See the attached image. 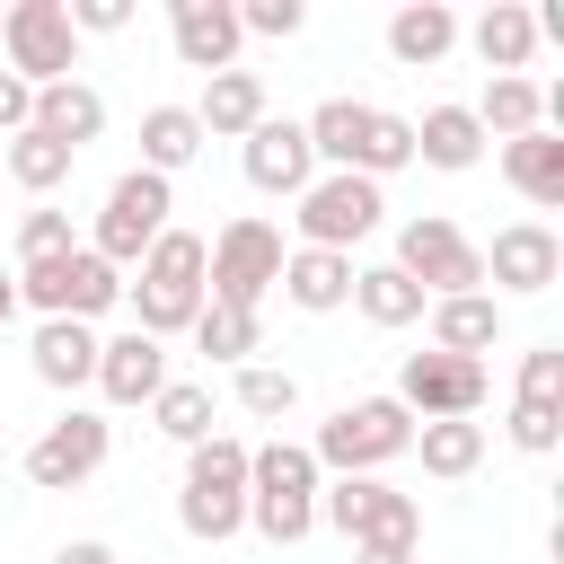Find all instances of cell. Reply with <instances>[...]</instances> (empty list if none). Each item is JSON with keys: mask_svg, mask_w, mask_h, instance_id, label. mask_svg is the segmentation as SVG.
<instances>
[{"mask_svg": "<svg viewBox=\"0 0 564 564\" xmlns=\"http://www.w3.org/2000/svg\"><path fill=\"white\" fill-rule=\"evenodd\" d=\"M238 405H247L256 423H282V414H300V379L273 370V361H247V370H238Z\"/></svg>", "mask_w": 564, "mask_h": 564, "instance_id": "34", "label": "cell"}, {"mask_svg": "<svg viewBox=\"0 0 564 564\" xmlns=\"http://www.w3.org/2000/svg\"><path fill=\"white\" fill-rule=\"evenodd\" d=\"M397 167H414V115H370V150H361V176L379 185V176H397Z\"/></svg>", "mask_w": 564, "mask_h": 564, "instance_id": "35", "label": "cell"}, {"mask_svg": "<svg viewBox=\"0 0 564 564\" xmlns=\"http://www.w3.org/2000/svg\"><path fill=\"white\" fill-rule=\"evenodd\" d=\"M520 397L564 405V344H529V352H520Z\"/></svg>", "mask_w": 564, "mask_h": 564, "instance_id": "39", "label": "cell"}, {"mask_svg": "<svg viewBox=\"0 0 564 564\" xmlns=\"http://www.w3.org/2000/svg\"><path fill=\"white\" fill-rule=\"evenodd\" d=\"M97 326H79V317H44L35 326V344H26V361H35V379L44 388H88L97 379Z\"/></svg>", "mask_w": 564, "mask_h": 564, "instance_id": "22", "label": "cell"}, {"mask_svg": "<svg viewBox=\"0 0 564 564\" xmlns=\"http://www.w3.org/2000/svg\"><path fill=\"white\" fill-rule=\"evenodd\" d=\"M185 335H194V352L220 361V370H247V361L264 352V317H256V308H212V300H203V317H194Z\"/></svg>", "mask_w": 564, "mask_h": 564, "instance_id": "28", "label": "cell"}, {"mask_svg": "<svg viewBox=\"0 0 564 564\" xmlns=\"http://www.w3.org/2000/svg\"><path fill=\"white\" fill-rule=\"evenodd\" d=\"M352 308H361L370 326H388V335H397V326H414L432 300H423V291H414L397 264H352Z\"/></svg>", "mask_w": 564, "mask_h": 564, "instance_id": "30", "label": "cell"}, {"mask_svg": "<svg viewBox=\"0 0 564 564\" xmlns=\"http://www.w3.org/2000/svg\"><path fill=\"white\" fill-rule=\"evenodd\" d=\"M26 123H35V88H26L18 70H0V141H9V132H26Z\"/></svg>", "mask_w": 564, "mask_h": 564, "instance_id": "41", "label": "cell"}, {"mask_svg": "<svg viewBox=\"0 0 564 564\" xmlns=\"http://www.w3.org/2000/svg\"><path fill=\"white\" fill-rule=\"evenodd\" d=\"M238 159H247V185H256V194H291V203H300V194L317 185L308 132H300L291 115H264V123L247 132V150H238Z\"/></svg>", "mask_w": 564, "mask_h": 564, "instance_id": "16", "label": "cell"}, {"mask_svg": "<svg viewBox=\"0 0 564 564\" xmlns=\"http://www.w3.org/2000/svg\"><path fill=\"white\" fill-rule=\"evenodd\" d=\"M106 449H115V423L70 405L62 423H44V432L26 441V485H35V494H79V485L106 467Z\"/></svg>", "mask_w": 564, "mask_h": 564, "instance_id": "13", "label": "cell"}, {"mask_svg": "<svg viewBox=\"0 0 564 564\" xmlns=\"http://www.w3.org/2000/svg\"><path fill=\"white\" fill-rule=\"evenodd\" d=\"M317 458H308V441H264V449H247V529L264 538V546H300L308 529H317Z\"/></svg>", "mask_w": 564, "mask_h": 564, "instance_id": "1", "label": "cell"}, {"mask_svg": "<svg viewBox=\"0 0 564 564\" xmlns=\"http://www.w3.org/2000/svg\"><path fill=\"white\" fill-rule=\"evenodd\" d=\"M0 53L26 88H53V79H79V35H70V9L62 0H9L0 9Z\"/></svg>", "mask_w": 564, "mask_h": 564, "instance_id": "9", "label": "cell"}, {"mask_svg": "<svg viewBox=\"0 0 564 564\" xmlns=\"http://www.w3.org/2000/svg\"><path fill=\"white\" fill-rule=\"evenodd\" d=\"M273 291H282L291 308H308V317H335V308H352V256H326V247H291Z\"/></svg>", "mask_w": 564, "mask_h": 564, "instance_id": "20", "label": "cell"}, {"mask_svg": "<svg viewBox=\"0 0 564 564\" xmlns=\"http://www.w3.org/2000/svg\"><path fill=\"white\" fill-rule=\"evenodd\" d=\"M35 132L62 141V150L79 159V150L106 132V97H97L88 79H53V88H35Z\"/></svg>", "mask_w": 564, "mask_h": 564, "instance_id": "23", "label": "cell"}, {"mask_svg": "<svg viewBox=\"0 0 564 564\" xmlns=\"http://www.w3.org/2000/svg\"><path fill=\"white\" fill-rule=\"evenodd\" d=\"M70 9V35H123L132 26V0H62Z\"/></svg>", "mask_w": 564, "mask_h": 564, "instance_id": "40", "label": "cell"}, {"mask_svg": "<svg viewBox=\"0 0 564 564\" xmlns=\"http://www.w3.org/2000/svg\"><path fill=\"white\" fill-rule=\"evenodd\" d=\"M485 397H494L485 361H458V352H405V370H397V405L414 423H476Z\"/></svg>", "mask_w": 564, "mask_h": 564, "instance_id": "12", "label": "cell"}, {"mask_svg": "<svg viewBox=\"0 0 564 564\" xmlns=\"http://www.w3.org/2000/svg\"><path fill=\"white\" fill-rule=\"evenodd\" d=\"M449 44H458V9H449V0H405V9L388 18V53H397L405 70H432Z\"/></svg>", "mask_w": 564, "mask_h": 564, "instance_id": "26", "label": "cell"}, {"mask_svg": "<svg viewBox=\"0 0 564 564\" xmlns=\"http://www.w3.org/2000/svg\"><path fill=\"white\" fill-rule=\"evenodd\" d=\"M150 423L176 441V449H194V441H212V388L203 379H167L159 397H150Z\"/></svg>", "mask_w": 564, "mask_h": 564, "instance_id": "32", "label": "cell"}, {"mask_svg": "<svg viewBox=\"0 0 564 564\" xmlns=\"http://www.w3.org/2000/svg\"><path fill=\"white\" fill-rule=\"evenodd\" d=\"M70 167H79V159H70L62 141H44L35 123H26V132H9V176H18L26 194H53V185H70Z\"/></svg>", "mask_w": 564, "mask_h": 564, "instance_id": "33", "label": "cell"}, {"mask_svg": "<svg viewBox=\"0 0 564 564\" xmlns=\"http://www.w3.org/2000/svg\"><path fill=\"white\" fill-rule=\"evenodd\" d=\"M414 449V414L397 405V397H352V405H335L326 423H317V441H308V458H317V476L335 467V476H379L388 458H405Z\"/></svg>", "mask_w": 564, "mask_h": 564, "instance_id": "5", "label": "cell"}, {"mask_svg": "<svg viewBox=\"0 0 564 564\" xmlns=\"http://www.w3.org/2000/svg\"><path fill=\"white\" fill-rule=\"evenodd\" d=\"M9 282H18V300H26L35 317H79V326H97V317L123 300V273H115L97 247H62V256H44V264H18Z\"/></svg>", "mask_w": 564, "mask_h": 564, "instance_id": "6", "label": "cell"}, {"mask_svg": "<svg viewBox=\"0 0 564 564\" xmlns=\"http://www.w3.org/2000/svg\"><path fill=\"white\" fill-rule=\"evenodd\" d=\"M308 26V0H238V35H300Z\"/></svg>", "mask_w": 564, "mask_h": 564, "instance_id": "38", "label": "cell"}, {"mask_svg": "<svg viewBox=\"0 0 564 564\" xmlns=\"http://www.w3.org/2000/svg\"><path fill=\"white\" fill-rule=\"evenodd\" d=\"M502 432H511V449H529V458H546V449L564 441V405H538V397H511V414H502Z\"/></svg>", "mask_w": 564, "mask_h": 564, "instance_id": "36", "label": "cell"}, {"mask_svg": "<svg viewBox=\"0 0 564 564\" xmlns=\"http://www.w3.org/2000/svg\"><path fill=\"white\" fill-rule=\"evenodd\" d=\"M502 176H511V194L520 203H538V212H555L564 203V132H520V141H502Z\"/></svg>", "mask_w": 564, "mask_h": 564, "instance_id": "24", "label": "cell"}, {"mask_svg": "<svg viewBox=\"0 0 564 564\" xmlns=\"http://www.w3.org/2000/svg\"><path fill=\"white\" fill-rule=\"evenodd\" d=\"M62 247H79V238H70V212L35 203V212L18 220V264H44V256H62Z\"/></svg>", "mask_w": 564, "mask_h": 564, "instance_id": "37", "label": "cell"}, {"mask_svg": "<svg viewBox=\"0 0 564 564\" xmlns=\"http://www.w3.org/2000/svg\"><path fill=\"white\" fill-rule=\"evenodd\" d=\"M176 520H185V538H203V546H220V538H238V529H247V441L212 432V441H194V449H185Z\"/></svg>", "mask_w": 564, "mask_h": 564, "instance_id": "4", "label": "cell"}, {"mask_svg": "<svg viewBox=\"0 0 564 564\" xmlns=\"http://www.w3.org/2000/svg\"><path fill=\"white\" fill-rule=\"evenodd\" d=\"M167 212H176V194H167V176H150V167H123L115 185H106V212H97V256L123 273V264H141L150 256V238L167 229Z\"/></svg>", "mask_w": 564, "mask_h": 564, "instance_id": "11", "label": "cell"}, {"mask_svg": "<svg viewBox=\"0 0 564 564\" xmlns=\"http://www.w3.org/2000/svg\"><path fill=\"white\" fill-rule=\"evenodd\" d=\"M423 300H458V291H485V256H476V238L449 220V212H414L405 229H397V256H388Z\"/></svg>", "mask_w": 564, "mask_h": 564, "instance_id": "7", "label": "cell"}, {"mask_svg": "<svg viewBox=\"0 0 564 564\" xmlns=\"http://www.w3.org/2000/svg\"><path fill=\"white\" fill-rule=\"evenodd\" d=\"M476 123H485V141H520V132H538L546 123V88L520 70V79H485V97L467 106Z\"/></svg>", "mask_w": 564, "mask_h": 564, "instance_id": "27", "label": "cell"}, {"mask_svg": "<svg viewBox=\"0 0 564 564\" xmlns=\"http://www.w3.org/2000/svg\"><path fill=\"white\" fill-rule=\"evenodd\" d=\"M291 220H300V247L352 256V247L388 220V194H379L370 176H344V167H335V176H317V185L300 194V212H291Z\"/></svg>", "mask_w": 564, "mask_h": 564, "instance_id": "10", "label": "cell"}, {"mask_svg": "<svg viewBox=\"0 0 564 564\" xmlns=\"http://www.w3.org/2000/svg\"><path fill=\"white\" fill-rule=\"evenodd\" d=\"M194 159H203L194 106H150V115H141V167H150V176H176V167H194Z\"/></svg>", "mask_w": 564, "mask_h": 564, "instance_id": "29", "label": "cell"}, {"mask_svg": "<svg viewBox=\"0 0 564 564\" xmlns=\"http://www.w3.org/2000/svg\"><path fill=\"white\" fill-rule=\"evenodd\" d=\"M352 564H414V546H352Z\"/></svg>", "mask_w": 564, "mask_h": 564, "instance_id": "43", "label": "cell"}, {"mask_svg": "<svg viewBox=\"0 0 564 564\" xmlns=\"http://www.w3.org/2000/svg\"><path fill=\"white\" fill-rule=\"evenodd\" d=\"M167 35H176V62L185 70H238V0H167Z\"/></svg>", "mask_w": 564, "mask_h": 564, "instance_id": "15", "label": "cell"}, {"mask_svg": "<svg viewBox=\"0 0 564 564\" xmlns=\"http://www.w3.org/2000/svg\"><path fill=\"white\" fill-rule=\"evenodd\" d=\"M317 520L344 529L352 546H423V502L397 494L388 476H335V485H317Z\"/></svg>", "mask_w": 564, "mask_h": 564, "instance_id": "8", "label": "cell"}, {"mask_svg": "<svg viewBox=\"0 0 564 564\" xmlns=\"http://www.w3.org/2000/svg\"><path fill=\"white\" fill-rule=\"evenodd\" d=\"M414 458H423V476H476L485 467V423H414Z\"/></svg>", "mask_w": 564, "mask_h": 564, "instance_id": "31", "label": "cell"}, {"mask_svg": "<svg viewBox=\"0 0 564 564\" xmlns=\"http://www.w3.org/2000/svg\"><path fill=\"white\" fill-rule=\"evenodd\" d=\"M282 229L264 212L220 220V238H203V300L212 308H264V291L282 282Z\"/></svg>", "mask_w": 564, "mask_h": 564, "instance_id": "3", "label": "cell"}, {"mask_svg": "<svg viewBox=\"0 0 564 564\" xmlns=\"http://www.w3.org/2000/svg\"><path fill=\"white\" fill-rule=\"evenodd\" d=\"M132 273H141V282H123V300H132V326H141V335L167 344V335H185V326L203 317V238H194V229L167 220Z\"/></svg>", "mask_w": 564, "mask_h": 564, "instance_id": "2", "label": "cell"}, {"mask_svg": "<svg viewBox=\"0 0 564 564\" xmlns=\"http://www.w3.org/2000/svg\"><path fill=\"white\" fill-rule=\"evenodd\" d=\"M485 256V282H502L511 300H538V291H555V273H564V238L546 229V220H511V229H494V247H476Z\"/></svg>", "mask_w": 564, "mask_h": 564, "instance_id": "14", "label": "cell"}, {"mask_svg": "<svg viewBox=\"0 0 564 564\" xmlns=\"http://www.w3.org/2000/svg\"><path fill=\"white\" fill-rule=\"evenodd\" d=\"M9 317H18V282L0 273V335H9Z\"/></svg>", "mask_w": 564, "mask_h": 564, "instance_id": "44", "label": "cell"}, {"mask_svg": "<svg viewBox=\"0 0 564 564\" xmlns=\"http://www.w3.org/2000/svg\"><path fill=\"white\" fill-rule=\"evenodd\" d=\"M53 564H115V546L106 538H70V546H53Z\"/></svg>", "mask_w": 564, "mask_h": 564, "instance_id": "42", "label": "cell"}, {"mask_svg": "<svg viewBox=\"0 0 564 564\" xmlns=\"http://www.w3.org/2000/svg\"><path fill=\"white\" fill-rule=\"evenodd\" d=\"M423 326H432V352L485 361V352L502 344V300H494V291H458V300H432Z\"/></svg>", "mask_w": 564, "mask_h": 564, "instance_id": "18", "label": "cell"}, {"mask_svg": "<svg viewBox=\"0 0 564 564\" xmlns=\"http://www.w3.org/2000/svg\"><path fill=\"white\" fill-rule=\"evenodd\" d=\"M414 159L441 167V176H458V167L485 159V123H476L467 106H423V115H414Z\"/></svg>", "mask_w": 564, "mask_h": 564, "instance_id": "25", "label": "cell"}, {"mask_svg": "<svg viewBox=\"0 0 564 564\" xmlns=\"http://www.w3.org/2000/svg\"><path fill=\"white\" fill-rule=\"evenodd\" d=\"M458 35L476 44V62H485L494 79H520V70L538 62V18H529L520 0H494V9H485L476 26H458Z\"/></svg>", "mask_w": 564, "mask_h": 564, "instance_id": "21", "label": "cell"}, {"mask_svg": "<svg viewBox=\"0 0 564 564\" xmlns=\"http://www.w3.org/2000/svg\"><path fill=\"white\" fill-rule=\"evenodd\" d=\"M264 115H273V106H264V70H212V79H203V106H194L203 141H247Z\"/></svg>", "mask_w": 564, "mask_h": 564, "instance_id": "19", "label": "cell"}, {"mask_svg": "<svg viewBox=\"0 0 564 564\" xmlns=\"http://www.w3.org/2000/svg\"><path fill=\"white\" fill-rule=\"evenodd\" d=\"M88 388H97L106 405H150V397L167 388V344H159V335H141V326H132V335H106V344H97V379H88Z\"/></svg>", "mask_w": 564, "mask_h": 564, "instance_id": "17", "label": "cell"}]
</instances>
